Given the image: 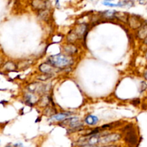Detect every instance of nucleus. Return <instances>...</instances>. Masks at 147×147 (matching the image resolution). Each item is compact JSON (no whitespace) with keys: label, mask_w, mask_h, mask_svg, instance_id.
<instances>
[{"label":"nucleus","mask_w":147,"mask_h":147,"mask_svg":"<svg viewBox=\"0 0 147 147\" xmlns=\"http://www.w3.org/2000/svg\"><path fill=\"white\" fill-rule=\"evenodd\" d=\"M25 98H26V101H27V103L30 104V106H32V105L34 104L37 100V97H36L35 96H34V95H32V94L26 95Z\"/></svg>","instance_id":"nucleus-10"},{"label":"nucleus","mask_w":147,"mask_h":147,"mask_svg":"<svg viewBox=\"0 0 147 147\" xmlns=\"http://www.w3.org/2000/svg\"><path fill=\"white\" fill-rule=\"evenodd\" d=\"M131 128V126H127L124 129H128V132L126 133V137H125V142L131 145H135L137 142V137H136L134 130Z\"/></svg>","instance_id":"nucleus-3"},{"label":"nucleus","mask_w":147,"mask_h":147,"mask_svg":"<svg viewBox=\"0 0 147 147\" xmlns=\"http://www.w3.org/2000/svg\"><path fill=\"white\" fill-rule=\"evenodd\" d=\"M48 63L53 65L57 68H64L67 67L72 63L71 60L67 56L62 54L54 55L49 57Z\"/></svg>","instance_id":"nucleus-1"},{"label":"nucleus","mask_w":147,"mask_h":147,"mask_svg":"<svg viewBox=\"0 0 147 147\" xmlns=\"http://www.w3.org/2000/svg\"><path fill=\"white\" fill-rule=\"evenodd\" d=\"M55 68H57V67H54L50 63H42L39 66V70L44 74H53V73L55 72Z\"/></svg>","instance_id":"nucleus-5"},{"label":"nucleus","mask_w":147,"mask_h":147,"mask_svg":"<svg viewBox=\"0 0 147 147\" xmlns=\"http://www.w3.org/2000/svg\"><path fill=\"white\" fill-rule=\"evenodd\" d=\"M65 52H67L68 54H74L75 53L77 52V49L75 47L74 45H67L65 47Z\"/></svg>","instance_id":"nucleus-12"},{"label":"nucleus","mask_w":147,"mask_h":147,"mask_svg":"<svg viewBox=\"0 0 147 147\" xmlns=\"http://www.w3.org/2000/svg\"><path fill=\"white\" fill-rule=\"evenodd\" d=\"M50 11L47 9H45L40 10V12H39V16L42 19L45 21H47V20L50 19Z\"/></svg>","instance_id":"nucleus-9"},{"label":"nucleus","mask_w":147,"mask_h":147,"mask_svg":"<svg viewBox=\"0 0 147 147\" xmlns=\"http://www.w3.org/2000/svg\"><path fill=\"white\" fill-rule=\"evenodd\" d=\"M85 121H86V123H87V124L93 126V125H96V123H98V119L97 116H93V115H89V116H88L86 118Z\"/></svg>","instance_id":"nucleus-8"},{"label":"nucleus","mask_w":147,"mask_h":147,"mask_svg":"<svg viewBox=\"0 0 147 147\" xmlns=\"http://www.w3.org/2000/svg\"><path fill=\"white\" fill-rule=\"evenodd\" d=\"M144 77L146 78V79H147V70L145 72V73H144Z\"/></svg>","instance_id":"nucleus-16"},{"label":"nucleus","mask_w":147,"mask_h":147,"mask_svg":"<svg viewBox=\"0 0 147 147\" xmlns=\"http://www.w3.org/2000/svg\"><path fill=\"white\" fill-rule=\"evenodd\" d=\"M70 115V113H57V114H55L51 117V120L56 121H65L67 119Z\"/></svg>","instance_id":"nucleus-7"},{"label":"nucleus","mask_w":147,"mask_h":147,"mask_svg":"<svg viewBox=\"0 0 147 147\" xmlns=\"http://www.w3.org/2000/svg\"><path fill=\"white\" fill-rule=\"evenodd\" d=\"M32 4V7L35 9L38 10L45 9H46L47 5L45 0H33Z\"/></svg>","instance_id":"nucleus-6"},{"label":"nucleus","mask_w":147,"mask_h":147,"mask_svg":"<svg viewBox=\"0 0 147 147\" xmlns=\"http://www.w3.org/2000/svg\"><path fill=\"white\" fill-rule=\"evenodd\" d=\"M106 1H113V0H106Z\"/></svg>","instance_id":"nucleus-17"},{"label":"nucleus","mask_w":147,"mask_h":147,"mask_svg":"<svg viewBox=\"0 0 147 147\" xmlns=\"http://www.w3.org/2000/svg\"><path fill=\"white\" fill-rule=\"evenodd\" d=\"M121 139V135L118 134H111L105 135V136H100V143L107 144L110 142H115Z\"/></svg>","instance_id":"nucleus-4"},{"label":"nucleus","mask_w":147,"mask_h":147,"mask_svg":"<svg viewBox=\"0 0 147 147\" xmlns=\"http://www.w3.org/2000/svg\"><path fill=\"white\" fill-rule=\"evenodd\" d=\"M115 12H116V11H106L103 13V16L104 17H106V18H108V19L113 18V17H115V16H114Z\"/></svg>","instance_id":"nucleus-14"},{"label":"nucleus","mask_w":147,"mask_h":147,"mask_svg":"<svg viewBox=\"0 0 147 147\" xmlns=\"http://www.w3.org/2000/svg\"><path fill=\"white\" fill-rule=\"evenodd\" d=\"M86 30H87V26L86 24H83L77 26L73 31L69 33L68 36H67V40L69 42H73L78 39H80L85 35Z\"/></svg>","instance_id":"nucleus-2"},{"label":"nucleus","mask_w":147,"mask_h":147,"mask_svg":"<svg viewBox=\"0 0 147 147\" xmlns=\"http://www.w3.org/2000/svg\"><path fill=\"white\" fill-rule=\"evenodd\" d=\"M5 68L8 70H13L16 68V66L13 63H11V62H8V63H6Z\"/></svg>","instance_id":"nucleus-15"},{"label":"nucleus","mask_w":147,"mask_h":147,"mask_svg":"<svg viewBox=\"0 0 147 147\" xmlns=\"http://www.w3.org/2000/svg\"><path fill=\"white\" fill-rule=\"evenodd\" d=\"M138 34L141 39H144L147 36V26H143V27L139 31Z\"/></svg>","instance_id":"nucleus-13"},{"label":"nucleus","mask_w":147,"mask_h":147,"mask_svg":"<svg viewBox=\"0 0 147 147\" xmlns=\"http://www.w3.org/2000/svg\"><path fill=\"white\" fill-rule=\"evenodd\" d=\"M133 23H134V24H133L132 28H137L141 25V22L135 17H132L129 20V24H131Z\"/></svg>","instance_id":"nucleus-11"}]
</instances>
